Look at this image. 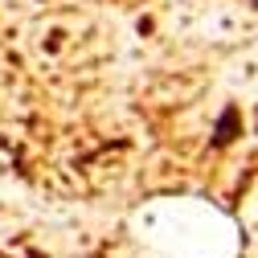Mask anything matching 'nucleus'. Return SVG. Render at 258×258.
<instances>
[{
    "label": "nucleus",
    "instance_id": "1",
    "mask_svg": "<svg viewBox=\"0 0 258 258\" xmlns=\"http://www.w3.org/2000/svg\"><path fill=\"white\" fill-rule=\"evenodd\" d=\"M238 136H242V111H238V103H225V107L217 111V119H213L209 148H213V152H221V148H230Z\"/></svg>",
    "mask_w": 258,
    "mask_h": 258
},
{
    "label": "nucleus",
    "instance_id": "4",
    "mask_svg": "<svg viewBox=\"0 0 258 258\" xmlns=\"http://www.w3.org/2000/svg\"><path fill=\"white\" fill-rule=\"evenodd\" d=\"M250 5H254V13H258V0H250Z\"/></svg>",
    "mask_w": 258,
    "mask_h": 258
},
{
    "label": "nucleus",
    "instance_id": "3",
    "mask_svg": "<svg viewBox=\"0 0 258 258\" xmlns=\"http://www.w3.org/2000/svg\"><path fill=\"white\" fill-rule=\"evenodd\" d=\"M254 136H258V115H254Z\"/></svg>",
    "mask_w": 258,
    "mask_h": 258
},
{
    "label": "nucleus",
    "instance_id": "5",
    "mask_svg": "<svg viewBox=\"0 0 258 258\" xmlns=\"http://www.w3.org/2000/svg\"><path fill=\"white\" fill-rule=\"evenodd\" d=\"M37 5H45V0H37Z\"/></svg>",
    "mask_w": 258,
    "mask_h": 258
},
{
    "label": "nucleus",
    "instance_id": "2",
    "mask_svg": "<svg viewBox=\"0 0 258 258\" xmlns=\"http://www.w3.org/2000/svg\"><path fill=\"white\" fill-rule=\"evenodd\" d=\"M25 258H41V254H37V250H29V254H25Z\"/></svg>",
    "mask_w": 258,
    "mask_h": 258
}]
</instances>
